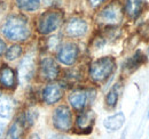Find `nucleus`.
I'll return each mask as SVG.
<instances>
[{
	"label": "nucleus",
	"mask_w": 149,
	"mask_h": 139,
	"mask_svg": "<svg viewBox=\"0 0 149 139\" xmlns=\"http://www.w3.org/2000/svg\"><path fill=\"white\" fill-rule=\"evenodd\" d=\"M63 22V14L60 10H48L38 19V31L41 34H49L60 28Z\"/></svg>",
	"instance_id": "3"
},
{
	"label": "nucleus",
	"mask_w": 149,
	"mask_h": 139,
	"mask_svg": "<svg viewBox=\"0 0 149 139\" xmlns=\"http://www.w3.org/2000/svg\"><path fill=\"white\" fill-rule=\"evenodd\" d=\"M146 5V0H125L124 9L131 19H135L142 14Z\"/></svg>",
	"instance_id": "9"
},
{
	"label": "nucleus",
	"mask_w": 149,
	"mask_h": 139,
	"mask_svg": "<svg viewBox=\"0 0 149 139\" xmlns=\"http://www.w3.org/2000/svg\"><path fill=\"white\" fill-rule=\"evenodd\" d=\"M60 74V67L51 57H45L40 62V76L44 80H55Z\"/></svg>",
	"instance_id": "7"
},
{
	"label": "nucleus",
	"mask_w": 149,
	"mask_h": 139,
	"mask_svg": "<svg viewBox=\"0 0 149 139\" xmlns=\"http://www.w3.org/2000/svg\"><path fill=\"white\" fill-rule=\"evenodd\" d=\"M19 78L22 81H29L33 76L35 72V61L31 56H26L22 59L19 64Z\"/></svg>",
	"instance_id": "12"
},
{
	"label": "nucleus",
	"mask_w": 149,
	"mask_h": 139,
	"mask_svg": "<svg viewBox=\"0 0 149 139\" xmlns=\"http://www.w3.org/2000/svg\"><path fill=\"white\" fill-rule=\"evenodd\" d=\"M19 9L25 12H35L40 6V0H16Z\"/></svg>",
	"instance_id": "19"
},
{
	"label": "nucleus",
	"mask_w": 149,
	"mask_h": 139,
	"mask_svg": "<svg viewBox=\"0 0 149 139\" xmlns=\"http://www.w3.org/2000/svg\"><path fill=\"white\" fill-rule=\"evenodd\" d=\"M145 62H146V56L140 50H138L131 58H129L126 61V63L124 65V69L127 70L129 72H132V71L138 69L140 65H142Z\"/></svg>",
	"instance_id": "16"
},
{
	"label": "nucleus",
	"mask_w": 149,
	"mask_h": 139,
	"mask_svg": "<svg viewBox=\"0 0 149 139\" xmlns=\"http://www.w3.org/2000/svg\"><path fill=\"white\" fill-rule=\"evenodd\" d=\"M53 124L60 131H69L72 127V116L68 106L61 105L54 111Z\"/></svg>",
	"instance_id": "5"
},
{
	"label": "nucleus",
	"mask_w": 149,
	"mask_h": 139,
	"mask_svg": "<svg viewBox=\"0 0 149 139\" xmlns=\"http://www.w3.org/2000/svg\"><path fill=\"white\" fill-rule=\"evenodd\" d=\"M79 49L72 42L64 43L57 52V59L64 65H72L78 58Z\"/></svg>",
	"instance_id": "6"
},
{
	"label": "nucleus",
	"mask_w": 149,
	"mask_h": 139,
	"mask_svg": "<svg viewBox=\"0 0 149 139\" xmlns=\"http://www.w3.org/2000/svg\"><path fill=\"white\" fill-rule=\"evenodd\" d=\"M147 54H148V56H149V45H148V48H147Z\"/></svg>",
	"instance_id": "25"
},
{
	"label": "nucleus",
	"mask_w": 149,
	"mask_h": 139,
	"mask_svg": "<svg viewBox=\"0 0 149 139\" xmlns=\"http://www.w3.org/2000/svg\"><path fill=\"white\" fill-rule=\"evenodd\" d=\"M5 49H6V43L0 39V56L5 52Z\"/></svg>",
	"instance_id": "22"
},
{
	"label": "nucleus",
	"mask_w": 149,
	"mask_h": 139,
	"mask_svg": "<svg viewBox=\"0 0 149 139\" xmlns=\"http://www.w3.org/2000/svg\"><path fill=\"white\" fill-rule=\"evenodd\" d=\"M14 107V102L8 96H0V116L9 118L12 115Z\"/></svg>",
	"instance_id": "17"
},
{
	"label": "nucleus",
	"mask_w": 149,
	"mask_h": 139,
	"mask_svg": "<svg viewBox=\"0 0 149 139\" xmlns=\"http://www.w3.org/2000/svg\"><path fill=\"white\" fill-rule=\"evenodd\" d=\"M22 52V48L19 45H14L12 46L10 48H8V50L6 52V58L8 61H13V59H16L17 57H19Z\"/></svg>",
	"instance_id": "21"
},
{
	"label": "nucleus",
	"mask_w": 149,
	"mask_h": 139,
	"mask_svg": "<svg viewBox=\"0 0 149 139\" xmlns=\"http://www.w3.org/2000/svg\"><path fill=\"white\" fill-rule=\"evenodd\" d=\"M123 19V7L118 1L107 5L97 15V21L106 25H116Z\"/></svg>",
	"instance_id": "4"
},
{
	"label": "nucleus",
	"mask_w": 149,
	"mask_h": 139,
	"mask_svg": "<svg viewBox=\"0 0 149 139\" xmlns=\"http://www.w3.org/2000/svg\"><path fill=\"white\" fill-rule=\"evenodd\" d=\"M0 82L5 88L14 87L15 86V73H14V71L8 66H3L0 71Z\"/></svg>",
	"instance_id": "15"
},
{
	"label": "nucleus",
	"mask_w": 149,
	"mask_h": 139,
	"mask_svg": "<svg viewBox=\"0 0 149 139\" xmlns=\"http://www.w3.org/2000/svg\"><path fill=\"white\" fill-rule=\"evenodd\" d=\"M90 99V91L86 90H76L69 96V103L77 111H81Z\"/></svg>",
	"instance_id": "10"
},
{
	"label": "nucleus",
	"mask_w": 149,
	"mask_h": 139,
	"mask_svg": "<svg viewBox=\"0 0 149 139\" xmlns=\"http://www.w3.org/2000/svg\"><path fill=\"white\" fill-rule=\"evenodd\" d=\"M116 67V61L111 56L101 57L94 61L90 66V76L94 82H103L112 74Z\"/></svg>",
	"instance_id": "2"
},
{
	"label": "nucleus",
	"mask_w": 149,
	"mask_h": 139,
	"mask_svg": "<svg viewBox=\"0 0 149 139\" xmlns=\"http://www.w3.org/2000/svg\"><path fill=\"white\" fill-rule=\"evenodd\" d=\"M104 0H90V2H91V5L93 6V7H96V6H99L100 3H102Z\"/></svg>",
	"instance_id": "23"
},
{
	"label": "nucleus",
	"mask_w": 149,
	"mask_h": 139,
	"mask_svg": "<svg viewBox=\"0 0 149 139\" xmlns=\"http://www.w3.org/2000/svg\"><path fill=\"white\" fill-rule=\"evenodd\" d=\"M88 30V25L87 23L81 19V18L74 17L71 18L67 25H65V32L69 36H72V38H79V36H83V35L86 34Z\"/></svg>",
	"instance_id": "8"
},
{
	"label": "nucleus",
	"mask_w": 149,
	"mask_h": 139,
	"mask_svg": "<svg viewBox=\"0 0 149 139\" xmlns=\"http://www.w3.org/2000/svg\"><path fill=\"white\" fill-rule=\"evenodd\" d=\"M95 115L92 111H87V112H83L81 114L78 115L77 118V128L80 130H91L92 125H93Z\"/></svg>",
	"instance_id": "14"
},
{
	"label": "nucleus",
	"mask_w": 149,
	"mask_h": 139,
	"mask_svg": "<svg viewBox=\"0 0 149 139\" xmlns=\"http://www.w3.org/2000/svg\"><path fill=\"white\" fill-rule=\"evenodd\" d=\"M3 132H5V125L2 123H0V139H2Z\"/></svg>",
	"instance_id": "24"
},
{
	"label": "nucleus",
	"mask_w": 149,
	"mask_h": 139,
	"mask_svg": "<svg viewBox=\"0 0 149 139\" xmlns=\"http://www.w3.org/2000/svg\"><path fill=\"white\" fill-rule=\"evenodd\" d=\"M118 100V86H115L106 96V104L109 107H115Z\"/></svg>",
	"instance_id": "20"
},
{
	"label": "nucleus",
	"mask_w": 149,
	"mask_h": 139,
	"mask_svg": "<svg viewBox=\"0 0 149 139\" xmlns=\"http://www.w3.org/2000/svg\"><path fill=\"white\" fill-rule=\"evenodd\" d=\"M124 122H125V115L122 112H119V113H116L111 116L107 118L103 121V125L106 127L108 131H116L123 127Z\"/></svg>",
	"instance_id": "13"
},
{
	"label": "nucleus",
	"mask_w": 149,
	"mask_h": 139,
	"mask_svg": "<svg viewBox=\"0 0 149 139\" xmlns=\"http://www.w3.org/2000/svg\"><path fill=\"white\" fill-rule=\"evenodd\" d=\"M23 122L21 120H17L15 121L12 127L9 128L8 132H7V136H6V139H21L22 136H23Z\"/></svg>",
	"instance_id": "18"
},
{
	"label": "nucleus",
	"mask_w": 149,
	"mask_h": 139,
	"mask_svg": "<svg viewBox=\"0 0 149 139\" xmlns=\"http://www.w3.org/2000/svg\"><path fill=\"white\" fill-rule=\"evenodd\" d=\"M148 116H149V112H148Z\"/></svg>",
	"instance_id": "26"
},
{
	"label": "nucleus",
	"mask_w": 149,
	"mask_h": 139,
	"mask_svg": "<svg viewBox=\"0 0 149 139\" xmlns=\"http://www.w3.org/2000/svg\"><path fill=\"white\" fill-rule=\"evenodd\" d=\"M63 96V90L58 85H48L42 91V98L47 104H55Z\"/></svg>",
	"instance_id": "11"
},
{
	"label": "nucleus",
	"mask_w": 149,
	"mask_h": 139,
	"mask_svg": "<svg viewBox=\"0 0 149 139\" xmlns=\"http://www.w3.org/2000/svg\"><path fill=\"white\" fill-rule=\"evenodd\" d=\"M1 31L7 39L13 41H25L30 36V29L26 19L19 15L7 18Z\"/></svg>",
	"instance_id": "1"
}]
</instances>
